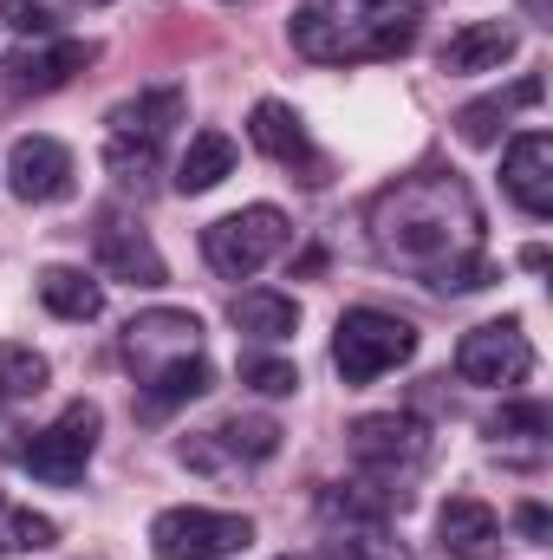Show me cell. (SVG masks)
<instances>
[{"label":"cell","mask_w":553,"mask_h":560,"mask_svg":"<svg viewBox=\"0 0 553 560\" xmlns=\"http://www.w3.org/2000/svg\"><path fill=\"white\" fill-rule=\"evenodd\" d=\"M365 235L385 268L423 280L436 293H475L495 280L482 202L456 170H411L385 183L365 209Z\"/></svg>","instance_id":"cell-1"},{"label":"cell","mask_w":553,"mask_h":560,"mask_svg":"<svg viewBox=\"0 0 553 560\" xmlns=\"http://www.w3.org/2000/svg\"><path fill=\"white\" fill-rule=\"evenodd\" d=\"M430 20V0H299L293 52L313 66H378L404 59Z\"/></svg>","instance_id":"cell-2"},{"label":"cell","mask_w":553,"mask_h":560,"mask_svg":"<svg viewBox=\"0 0 553 560\" xmlns=\"http://www.w3.org/2000/svg\"><path fill=\"white\" fill-rule=\"evenodd\" d=\"M125 359L138 372V385L150 392V411L189 405L215 385L209 352H202V319L183 306H150L125 326Z\"/></svg>","instance_id":"cell-3"},{"label":"cell","mask_w":553,"mask_h":560,"mask_svg":"<svg viewBox=\"0 0 553 560\" xmlns=\"http://www.w3.org/2000/svg\"><path fill=\"white\" fill-rule=\"evenodd\" d=\"M416 352V326L404 313H385V306H345L339 313V332H332V365L345 385H378L385 372H398Z\"/></svg>","instance_id":"cell-4"},{"label":"cell","mask_w":553,"mask_h":560,"mask_svg":"<svg viewBox=\"0 0 553 560\" xmlns=\"http://www.w3.org/2000/svg\"><path fill=\"white\" fill-rule=\"evenodd\" d=\"M286 242H293V222L280 215L274 202L235 209V215H222V222H209V229H202V255H209V268H215L222 280L261 275Z\"/></svg>","instance_id":"cell-5"},{"label":"cell","mask_w":553,"mask_h":560,"mask_svg":"<svg viewBox=\"0 0 553 560\" xmlns=\"http://www.w3.org/2000/svg\"><path fill=\"white\" fill-rule=\"evenodd\" d=\"M98 405L92 398H79V405H66L59 418L46 423V430H33L20 450H13V463L26 469V476H39V482H52V489H72V482H85V463H92V450H98Z\"/></svg>","instance_id":"cell-6"},{"label":"cell","mask_w":553,"mask_h":560,"mask_svg":"<svg viewBox=\"0 0 553 560\" xmlns=\"http://www.w3.org/2000/svg\"><path fill=\"white\" fill-rule=\"evenodd\" d=\"M255 541L248 515L228 509H163L150 522V555L156 560H228Z\"/></svg>","instance_id":"cell-7"},{"label":"cell","mask_w":553,"mask_h":560,"mask_svg":"<svg viewBox=\"0 0 553 560\" xmlns=\"http://www.w3.org/2000/svg\"><path fill=\"white\" fill-rule=\"evenodd\" d=\"M345 443H352V463L372 476V482H385V489H398L404 476H416L423 463H430V430L404 411H372V418H358L345 430ZM404 495V489H398Z\"/></svg>","instance_id":"cell-8"},{"label":"cell","mask_w":553,"mask_h":560,"mask_svg":"<svg viewBox=\"0 0 553 560\" xmlns=\"http://www.w3.org/2000/svg\"><path fill=\"white\" fill-rule=\"evenodd\" d=\"M528 372H534V346H528L521 319H489V326L462 332V346H456V378H462V385L515 392Z\"/></svg>","instance_id":"cell-9"},{"label":"cell","mask_w":553,"mask_h":560,"mask_svg":"<svg viewBox=\"0 0 553 560\" xmlns=\"http://www.w3.org/2000/svg\"><path fill=\"white\" fill-rule=\"evenodd\" d=\"M280 450V423L274 418H228L215 430H196L183 443V463L202 469V476H235V469H255Z\"/></svg>","instance_id":"cell-10"},{"label":"cell","mask_w":553,"mask_h":560,"mask_svg":"<svg viewBox=\"0 0 553 560\" xmlns=\"http://www.w3.org/2000/svg\"><path fill=\"white\" fill-rule=\"evenodd\" d=\"M248 138H255V150L268 156V163H280V170H293L306 189H319L326 176H332V163H326V150L306 138V125H299V112L293 105H280V98H261L255 112H248Z\"/></svg>","instance_id":"cell-11"},{"label":"cell","mask_w":553,"mask_h":560,"mask_svg":"<svg viewBox=\"0 0 553 560\" xmlns=\"http://www.w3.org/2000/svg\"><path fill=\"white\" fill-rule=\"evenodd\" d=\"M72 150L59 138H20L7 150V189L20 202H66L72 196Z\"/></svg>","instance_id":"cell-12"},{"label":"cell","mask_w":553,"mask_h":560,"mask_svg":"<svg viewBox=\"0 0 553 560\" xmlns=\"http://www.w3.org/2000/svg\"><path fill=\"white\" fill-rule=\"evenodd\" d=\"M502 189L515 196L521 215H534V222L553 215V138L548 131H521V138L508 143V156H502Z\"/></svg>","instance_id":"cell-13"},{"label":"cell","mask_w":553,"mask_h":560,"mask_svg":"<svg viewBox=\"0 0 553 560\" xmlns=\"http://www.w3.org/2000/svg\"><path fill=\"white\" fill-rule=\"evenodd\" d=\"M92 59H98L92 39H46V46L13 52L0 72H7V92H59V85H72Z\"/></svg>","instance_id":"cell-14"},{"label":"cell","mask_w":553,"mask_h":560,"mask_svg":"<svg viewBox=\"0 0 553 560\" xmlns=\"http://www.w3.org/2000/svg\"><path fill=\"white\" fill-rule=\"evenodd\" d=\"M98 268L111 280H131V287H163V280H169L156 242L143 235L138 222H125V215H105V222H98Z\"/></svg>","instance_id":"cell-15"},{"label":"cell","mask_w":553,"mask_h":560,"mask_svg":"<svg viewBox=\"0 0 553 560\" xmlns=\"http://www.w3.org/2000/svg\"><path fill=\"white\" fill-rule=\"evenodd\" d=\"M515 46H521V33H515L508 20H469V26H456V33L443 39L436 66H443L449 79H469V72H502V59H515Z\"/></svg>","instance_id":"cell-16"},{"label":"cell","mask_w":553,"mask_h":560,"mask_svg":"<svg viewBox=\"0 0 553 560\" xmlns=\"http://www.w3.org/2000/svg\"><path fill=\"white\" fill-rule=\"evenodd\" d=\"M436 541L449 560H495L502 555V515L475 495H449L436 515Z\"/></svg>","instance_id":"cell-17"},{"label":"cell","mask_w":553,"mask_h":560,"mask_svg":"<svg viewBox=\"0 0 553 560\" xmlns=\"http://www.w3.org/2000/svg\"><path fill=\"white\" fill-rule=\"evenodd\" d=\"M169 125H183V92L176 85H156V92H138L111 112V138H138V143H163Z\"/></svg>","instance_id":"cell-18"},{"label":"cell","mask_w":553,"mask_h":560,"mask_svg":"<svg viewBox=\"0 0 553 560\" xmlns=\"http://www.w3.org/2000/svg\"><path fill=\"white\" fill-rule=\"evenodd\" d=\"M39 306H46L52 319L85 326V319L105 313V287L85 275V268H39Z\"/></svg>","instance_id":"cell-19"},{"label":"cell","mask_w":553,"mask_h":560,"mask_svg":"<svg viewBox=\"0 0 553 560\" xmlns=\"http://www.w3.org/2000/svg\"><path fill=\"white\" fill-rule=\"evenodd\" d=\"M528 105H541V79H534V72H528L521 85L495 92V98H475V105H462V112H456V131H462V143H495V131H502L515 112H528Z\"/></svg>","instance_id":"cell-20"},{"label":"cell","mask_w":553,"mask_h":560,"mask_svg":"<svg viewBox=\"0 0 553 560\" xmlns=\"http://www.w3.org/2000/svg\"><path fill=\"white\" fill-rule=\"evenodd\" d=\"M228 319H235V332H248V339H293V326H299V300L293 293H274V287H255V293H242L235 306H228Z\"/></svg>","instance_id":"cell-21"},{"label":"cell","mask_w":553,"mask_h":560,"mask_svg":"<svg viewBox=\"0 0 553 560\" xmlns=\"http://www.w3.org/2000/svg\"><path fill=\"white\" fill-rule=\"evenodd\" d=\"M228 170H235V138H228V131H196L189 150H183V163H176V189H183V196H202V189H215Z\"/></svg>","instance_id":"cell-22"},{"label":"cell","mask_w":553,"mask_h":560,"mask_svg":"<svg viewBox=\"0 0 553 560\" xmlns=\"http://www.w3.org/2000/svg\"><path fill=\"white\" fill-rule=\"evenodd\" d=\"M7 548H20V555L59 548V522H52V515H33V509H13V502L0 495V555H7Z\"/></svg>","instance_id":"cell-23"},{"label":"cell","mask_w":553,"mask_h":560,"mask_svg":"<svg viewBox=\"0 0 553 560\" xmlns=\"http://www.w3.org/2000/svg\"><path fill=\"white\" fill-rule=\"evenodd\" d=\"M46 378H52V365L33 352V346H0V392H7V405L13 398H33V392H46Z\"/></svg>","instance_id":"cell-24"},{"label":"cell","mask_w":553,"mask_h":560,"mask_svg":"<svg viewBox=\"0 0 553 560\" xmlns=\"http://www.w3.org/2000/svg\"><path fill=\"white\" fill-rule=\"evenodd\" d=\"M156 150H163V143H138V138H105V170H111V176H118V183H125V189H131V183H150V176H156Z\"/></svg>","instance_id":"cell-25"},{"label":"cell","mask_w":553,"mask_h":560,"mask_svg":"<svg viewBox=\"0 0 553 560\" xmlns=\"http://www.w3.org/2000/svg\"><path fill=\"white\" fill-rule=\"evenodd\" d=\"M553 430V411L541 398H521V405H502L495 418H489V436H548Z\"/></svg>","instance_id":"cell-26"},{"label":"cell","mask_w":553,"mask_h":560,"mask_svg":"<svg viewBox=\"0 0 553 560\" xmlns=\"http://www.w3.org/2000/svg\"><path fill=\"white\" fill-rule=\"evenodd\" d=\"M242 385H255L261 398H286V392H299V372H293L286 359L255 352V359H242Z\"/></svg>","instance_id":"cell-27"},{"label":"cell","mask_w":553,"mask_h":560,"mask_svg":"<svg viewBox=\"0 0 553 560\" xmlns=\"http://www.w3.org/2000/svg\"><path fill=\"white\" fill-rule=\"evenodd\" d=\"M0 13H7V26H20V33H33V39H52V13H46L39 0H7Z\"/></svg>","instance_id":"cell-28"},{"label":"cell","mask_w":553,"mask_h":560,"mask_svg":"<svg viewBox=\"0 0 553 560\" xmlns=\"http://www.w3.org/2000/svg\"><path fill=\"white\" fill-rule=\"evenodd\" d=\"M515 522H521V535H528V541H548V509H534V502H528V509H521V515H515Z\"/></svg>","instance_id":"cell-29"},{"label":"cell","mask_w":553,"mask_h":560,"mask_svg":"<svg viewBox=\"0 0 553 560\" xmlns=\"http://www.w3.org/2000/svg\"><path fill=\"white\" fill-rule=\"evenodd\" d=\"M280 560H332L326 548H306V555H280Z\"/></svg>","instance_id":"cell-30"},{"label":"cell","mask_w":553,"mask_h":560,"mask_svg":"<svg viewBox=\"0 0 553 560\" xmlns=\"http://www.w3.org/2000/svg\"><path fill=\"white\" fill-rule=\"evenodd\" d=\"M0 411H7V392H0Z\"/></svg>","instance_id":"cell-31"},{"label":"cell","mask_w":553,"mask_h":560,"mask_svg":"<svg viewBox=\"0 0 553 560\" xmlns=\"http://www.w3.org/2000/svg\"><path fill=\"white\" fill-rule=\"evenodd\" d=\"M92 7H105V0H92Z\"/></svg>","instance_id":"cell-32"}]
</instances>
